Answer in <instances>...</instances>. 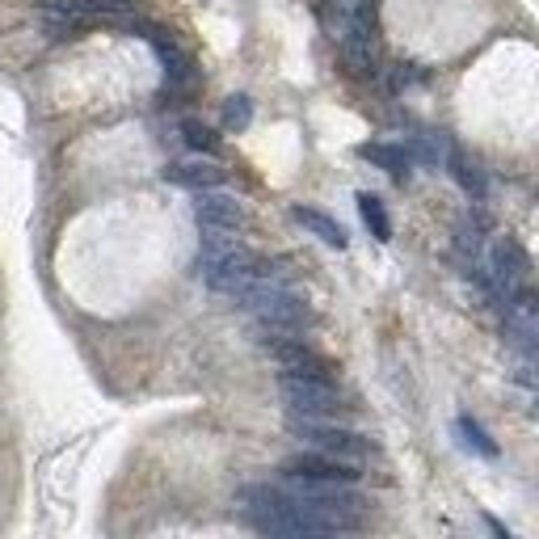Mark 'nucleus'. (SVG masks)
I'll use <instances>...</instances> for the list:
<instances>
[{
	"label": "nucleus",
	"instance_id": "obj_8",
	"mask_svg": "<svg viewBox=\"0 0 539 539\" xmlns=\"http://www.w3.org/2000/svg\"><path fill=\"white\" fill-rule=\"evenodd\" d=\"M165 177L173 186H182V190H219L228 182V173L219 169L215 161H203V156H186V161H173L165 169Z\"/></svg>",
	"mask_w": 539,
	"mask_h": 539
},
{
	"label": "nucleus",
	"instance_id": "obj_11",
	"mask_svg": "<svg viewBox=\"0 0 539 539\" xmlns=\"http://www.w3.org/2000/svg\"><path fill=\"white\" fill-rule=\"evenodd\" d=\"M363 161L379 165L392 177H409V152L396 148V144H363Z\"/></svg>",
	"mask_w": 539,
	"mask_h": 539
},
{
	"label": "nucleus",
	"instance_id": "obj_5",
	"mask_svg": "<svg viewBox=\"0 0 539 539\" xmlns=\"http://www.w3.org/2000/svg\"><path fill=\"white\" fill-rule=\"evenodd\" d=\"M283 476H299V481H337V485H358V464L337 459L325 451H304L291 455L283 464Z\"/></svg>",
	"mask_w": 539,
	"mask_h": 539
},
{
	"label": "nucleus",
	"instance_id": "obj_16",
	"mask_svg": "<svg viewBox=\"0 0 539 539\" xmlns=\"http://www.w3.org/2000/svg\"><path fill=\"white\" fill-rule=\"evenodd\" d=\"M249 118H253V102H249V97H245V93L228 97V102H224V127H228V131H245Z\"/></svg>",
	"mask_w": 539,
	"mask_h": 539
},
{
	"label": "nucleus",
	"instance_id": "obj_10",
	"mask_svg": "<svg viewBox=\"0 0 539 539\" xmlns=\"http://www.w3.org/2000/svg\"><path fill=\"white\" fill-rule=\"evenodd\" d=\"M451 173H455V182H459V190H468L472 198H481L485 190H489V177H485V169L476 165V156H468V152H451Z\"/></svg>",
	"mask_w": 539,
	"mask_h": 539
},
{
	"label": "nucleus",
	"instance_id": "obj_7",
	"mask_svg": "<svg viewBox=\"0 0 539 539\" xmlns=\"http://www.w3.org/2000/svg\"><path fill=\"white\" fill-rule=\"evenodd\" d=\"M194 215H198V228L203 232H241L245 228V207L228 194H215V190L198 194Z\"/></svg>",
	"mask_w": 539,
	"mask_h": 539
},
{
	"label": "nucleus",
	"instance_id": "obj_1",
	"mask_svg": "<svg viewBox=\"0 0 539 539\" xmlns=\"http://www.w3.org/2000/svg\"><path fill=\"white\" fill-rule=\"evenodd\" d=\"M198 270H203L207 287L219 295H249L262 278H270L262 257H253L236 232H203V249H198Z\"/></svg>",
	"mask_w": 539,
	"mask_h": 539
},
{
	"label": "nucleus",
	"instance_id": "obj_12",
	"mask_svg": "<svg viewBox=\"0 0 539 539\" xmlns=\"http://www.w3.org/2000/svg\"><path fill=\"white\" fill-rule=\"evenodd\" d=\"M152 47H156V55H161V64H165V76H169V85H186L190 81V59L177 51L169 38H161V34H152Z\"/></svg>",
	"mask_w": 539,
	"mask_h": 539
},
{
	"label": "nucleus",
	"instance_id": "obj_2",
	"mask_svg": "<svg viewBox=\"0 0 539 539\" xmlns=\"http://www.w3.org/2000/svg\"><path fill=\"white\" fill-rule=\"evenodd\" d=\"M241 304L253 321H262L274 337L278 333H299V329L312 325V308L291 287L278 283V278H262L249 295H241Z\"/></svg>",
	"mask_w": 539,
	"mask_h": 539
},
{
	"label": "nucleus",
	"instance_id": "obj_15",
	"mask_svg": "<svg viewBox=\"0 0 539 539\" xmlns=\"http://www.w3.org/2000/svg\"><path fill=\"white\" fill-rule=\"evenodd\" d=\"M182 139L194 152H215L219 148V135L207 123H198V118H186V123H182Z\"/></svg>",
	"mask_w": 539,
	"mask_h": 539
},
{
	"label": "nucleus",
	"instance_id": "obj_14",
	"mask_svg": "<svg viewBox=\"0 0 539 539\" xmlns=\"http://www.w3.org/2000/svg\"><path fill=\"white\" fill-rule=\"evenodd\" d=\"M455 434L464 438V443H468L476 455H481V459H497V443H493V438H489L481 426L472 422V417H459V422H455Z\"/></svg>",
	"mask_w": 539,
	"mask_h": 539
},
{
	"label": "nucleus",
	"instance_id": "obj_9",
	"mask_svg": "<svg viewBox=\"0 0 539 539\" xmlns=\"http://www.w3.org/2000/svg\"><path fill=\"white\" fill-rule=\"evenodd\" d=\"M291 215H295V224H304L312 236H321V241H325L329 249H346V228L337 224L333 215L316 211V207H295Z\"/></svg>",
	"mask_w": 539,
	"mask_h": 539
},
{
	"label": "nucleus",
	"instance_id": "obj_13",
	"mask_svg": "<svg viewBox=\"0 0 539 539\" xmlns=\"http://www.w3.org/2000/svg\"><path fill=\"white\" fill-rule=\"evenodd\" d=\"M358 211H363V219H367V228H371L375 241H388L392 224H388V215H384V203H379L375 194H358Z\"/></svg>",
	"mask_w": 539,
	"mask_h": 539
},
{
	"label": "nucleus",
	"instance_id": "obj_3",
	"mask_svg": "<svg viewBox=\"0 0 539 539\" xmlns=\"http://www.w3.org/2000/svg\"><path fill=\"white\" fill-rule=\"evenodd\" d=\"M278 392L291 417H321V422H337L346 413V396L337 388L333 375H295L283 371L278 375Z\"/></svg>",
	"mask_w": 539,
	"mask_h": 539
},
{
	"label": "nucleus",
	"instance_id": "obj_4",
	"mask_svg": "<svg viewBox=\"0 0 539 539\" xmlns=\"http://www.w3.org/2000/svg\"><path fill=\"white\" fill-rule=\"evenodd\" d=\"M287 430L299 438V443H308L312 451L350 459V464L375 455V443H371L367 434H358L350 426H337V422H321V417H287Z\"/></svg>",
	"mask_w": 539,
	"mask_h": 539
},
{
	"label": "nucleus",
	"instance_id": "obj_17",
	"mask_svg": "<svg viewBox=\"0 0 539 539\" xmlns=\"http://www.w3.org/2000/svg\"><path fill=\"white\" fill-rule=\"evenodd\" d=\"M485 527L493 531V539H514V535H510V531L502 527V523H497V518H493V514H485Z\"/></svg>",
	"mask_w": 539,
	"mask_h": 539
},
{
	"label": "nucleus",
	"instance_id": "obj_6",
	"mask_svg": "<svg viewBox=\"0 0 539 539\" xmlns=\"http://www.w3.org/2000/svg\"><path fill=\"white\" fill-rule=\"evenodd\" d=\"M527 253H523V245L518 241H493V249H489V278H493V287L502 291V295H518L527 287Z\"/></svg>",
	"mask_w": 539,
	"mask_h": 539
}]
</instances>
